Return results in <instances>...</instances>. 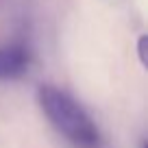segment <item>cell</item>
I'll use <instances>...</instances> for the list:
<instances>
[{
	"label": "cell",
	"mask_w": 148,
	"mask_h": 148,
	"mask_svg": "<svg viewBox=\"0 0 148 148\" xmlns=\"http://www.w3.org/2000/svg\"><path fill=\"white\" fill-rule=\"evenodd\" d=\"M137 57H139V63L146 65V35H139L137 39Z\"/></svg>",
	"instance_id": "3957f363"
},
{
	"label": "cell",
	"mask_w": 148,
	"mask_h": 148,
	"mask_svg": "<svg viewBox=\"0 0 148 148\" xmlns=\"http://www.w3.org/2000/svg\"><path fill=\"white\" fill-rule=\"evenodd\" d=\"M37 102L57 133L63 135L76 148H100V131L87 116V111L70 94L55 85H39Z\"/></svg>",
	"instance_id": "6da1fadb"
},
{
	"label": "cell",
	"mask_w": 148,
	"mask_h": 148,
	"mask_svg": "<svg viewBox=\"0 0 148 148\" xmlns=\"http://www.w3.org/2000/svg\"><path fill=\"white\" fill-rule=\"evenodd\" d=\"M28 70V52L22 46L0 48V79H18Z\"/></svg>",
	"instance_id": "7a4b0ae2"
}]
</instances>
